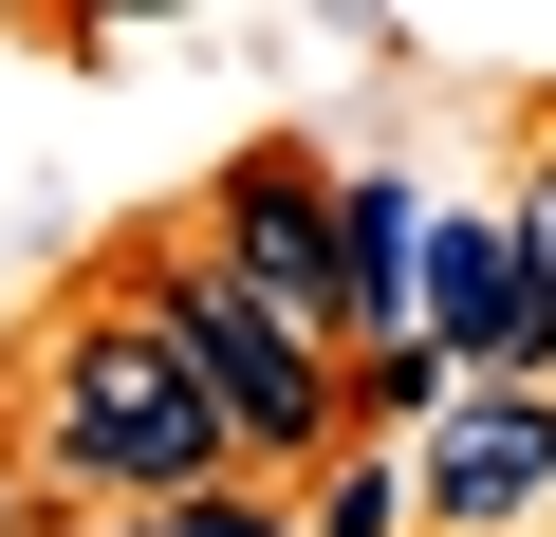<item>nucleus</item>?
<instances>
[{"label":"nucleus","instance_id":"nucleus-1","mask_svg":"<svg viewBox=\"0 0 556 537\" xmlns=\"http://www.w3.org/2000/svg\"><path fill=\"white\" fill-rule=\"evenodd\" d=\"M38 463L93 482V500H186V482L241 463V426H223V389L186 371V334L130 297V316H75V334H56V371H38Z\"/></svg>","mask_w":556,"mask_h":537},{"label":"nucleus","instance_id":"nucleus-2","mask_svg":"<svg viewBox=\"0 0 556 537\" xmlns=\"http://www.w3.org/2000/svg\"><path fill=\"white\" fill-rule=\"evenodd\" d=\"M149 316H167V334H186V371L223 389L241 463H316V445L353 426V371H334V334H316L298 297H260L223 241H204V259H167V279H149Z\"/></svg>","mask_w":556,"mask_h":537},{"label":"nucleus","instance_id":"nucleus-3","mask_svg":"<svg viewBox=\"0 0 556 537\" xmlns=\"http://www.w3.org/2000/svg\"><path fill=\"white\" fill-rule=\"evenodd\" d=\"M427 519H464V537H501V519H538L556 500V408L538 389H464V408H427Z\"/></svg>","mask_w":556,"mask_h":537},{"label":"nucleus","instance_id":"nucleus-4","mask_svg":"<svg viewBox=\"0 0 556 537\" xmlns=\"http://www.w3.org/2000/svg\"><path fill=\"white\" fill-rule=\"evenodd\" d=\"M223 259H241V279H260V297H298L316 334L353 316V259H334V186H316L298 149H260V167L223 186Z\"/></svg>","mask_w":556,"mask_h":537},{"label":"nucleus","instance_id":"nucleus-5","mask_svg":"<svg viewBox=\"0 0 556 537\" xmlns=\"http://www.w3.org/2000/svg\"><path fill=\"white\" fill-rule=\"evenodd\" d=\"M334 259H353V334H390L408 279H427V204L408 186H334Z\"/></svg>","mask_w":556,"mask_h":537},{"label":"nucleus","instance_id":"nucleus-6","mask_svg":"<svg viewBox=\"0 0 556 537\" xmlns=\"http://www.w3.org/2000/svg\"><path fill=\"white\" fill-rule=\"evenodd\" d=\"M130 537H316V519H278V500H223V482H186V500H130Z\"/></svg>","mask_w":556,"mask_h":537},{"label":"nucleus","instance_id":"nucleus-7","mask_svg":"<svg viewBox=\"0 0 556 537\" xmlns=\"http://www.w3.org/2000/svg\"><path fill=\"white\" fill-rule=\"evenodd\" d=\"M353 408H390V426H427V408H464V353H427V334H390Z\"/></svg>","mask_w":556,"mask_h":537},{"label":"nucleus","instance_id":"nucleus-8","mask_svg":"<svg viewBox=\"0 0 556 537\" xmlns=\"http://www.w3.org/2000/svg\"><path fill=\"white\" fill-rule=\"evenodd\" d=\"M427 519V482H390V463H334V500H316V537H408Z\"/></svg>","mask_w":556,"mask_h":537},{"label":"nucleus","instance_id":"nucleus-9","mask_svg":"<svg viewBox=\"0 0 556 537\" xmlns=\"http://www.w3.org/2000/svg\"><path fill=\"white\" fill-rule=\"evenodd\" d=\"M112 20H149V0H112Z\"/></svg>","mask_w":556,"mask_h":537}]
</instances>
